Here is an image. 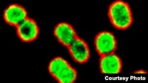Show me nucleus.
Here are the masks:
<instances>
[{
    "instance_id": "f257e3e1",
    "label": "nucleus",
    "mask_w": 148,
    "mask_h": 83,
    "mask_svg": "<svg viewBox=\"0 0 148 83\" xmlns=\"http://www.w3.org/2000/svg\"><path fill=\"white\" fill-rule=\"evenodd\" d=\"M108 15L112 24L118 30H127L133 23L131 8L126 2L121 0H117L110 5Z\"/></svg>"
},
{
    "instance_id": "f03ea898",
    "label": "nucleus",
    "mask_w": 148,
    "mask_h": 83,
    "mask_svg": "<svg viewBox=\"0 0 148 83\" xmlns=\"http://www.w3.org/2000/svg\"><path fill=\"white\" fill-rule=\"evenodd\" d=\"M49 72L59 83H73L77 79V72L63 58L58 57L48 65Z\"/></svg>"
},
{
    "instance_id": "7ed1b4c3",
    "label": "nucleus",
    "mask_w": 148,
    "mask_h": 83,
    "mask_svg": "<svg viewBox=\"0 0 148 83\" xmlns=\"http://www.w3.org/2000/svg\"><path fill=\"white\" fill-rule=\"evenodd\" d=\"M95 49L100 56L114 53L117 49V41L113 34L108 31L98 33L94 41Z\"/></svg>"
},
{
    "instance_id": "20e7f679",
    "label": "nucleus",
    "mask_w": 148,
    "mask_h": 83,
    "mask_svg": "<svg viewBox=\"0 0 148 83\" xmlns=\"http://www.w3.org/2000/svg\"><path fill=\"white\" fill-rule=\"evenodd\" d=\"M18 38L24 43H32L38 38L39 28L36 22L27 18L16 27Z\"/></svg>"
},
{
    "instance_id": "39448f33",
    "label": "nucleus",
    "mask_w": 148,
    "mask_h": 83,
    "mask_svg": "<svg viewBox=\"0 0 148 83\" xmlns=\"http://www.w3.org/2000/svg\"><path fill=\"white\" fill-rule=\"evenodd\" d=\"M67 48L71 57L75 62L82 64L88 61L90 50L87 43L82 38L78 37Z\"/></svg>"
},
{
    "instance_id": "423d86ee",
    "label": "nucleus",
    "mask_w": 148,
    "mask_h": 83,
    "mask_svg": "<svg viewBox=\"0 0 148 83\" xmlns=\"http://www.w3.org/2000/svg\"><path fill=\"white\" fill-rule=\"evenodd\" d=\"M3 18L8 25L17 27L28 18L27 12L21 5L13 4L5 8L3 13Z\"/></svg>"
},
{
    "instance_id": "0eeeda50",
    "label": "nucleus",
    "mask_w": 148,
    "mask_h": 83,
    "mask_svg": "<svg viewBox=\"0 0 148 83\" xmlns=\"http://www.w3.org/2000/svg\"><path fill=\"white\" fill-rule=\"evenodd\" d=\"M53 34L59 43L66 47L78 37L75 29L67 22L59 23L55 27Z\"/></svg>"
},
{
    "instance_id": "6e6552de",
    "label": "nucleus",
    "mask_w": 148,
    "mask_h": 83,
    "mask_svg": "<svg viewBox=\"0 0 148 83\" xmlns=\"http://www.w3.org/2000/svg\"><path fill=\"white\" fill-rule=\"evenodd\" d=\"M122 68L121 58L116 54L112 53L101 56L100 69L104 74H118Z\"/></svg>"
},
{
    "instance_id": "1a4fd4ad",
    "label": "nucleus",
    "mask_w": 148,
    "mask_h": 83,
    "mask_svg": "<svg viewBox=\"0 0 148 83\" xmlns=\"http://www.w3.org/2000/svg\"><path fill=\"white\" fill-rule=\"evenodd\" d=\"M134 73L135 74H146L147 73L143 70H138Z\"/></svg>"
}]
</instances>
